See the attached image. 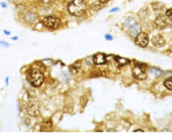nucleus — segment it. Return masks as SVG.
<instances>
[{"instance_id":"nucleus-1","label":"nucleus","mask_w":172,"mask_h":140,"mask_svg":"<svg viewBox=\"0 0 172 140\" xmlns=\"http://www.w3.org/2000/svg\"><path fill=\"white\" fill-rule=\"evenodd\" d=\"M68 10L74 16H81L85 14L86 4L83 0H73L69 4Z\"/></svg>"},{"instance_id":"nucleus-2","label":"nucleus","mask_w":172,"mask_h":140,"mask_svg":"<svg viewBox=\"0 0 172 140\" xmlns=\"http://www.w3.org/2000/svg\"><path fill=\"white\" fill-rule=\"evenodd\" d=\"M29 82L34 87H39L44 81V75L42 73L36 69L32 70L28 76Z\"/></svg>"},{"instance_id":"nucleus-3","label":"nucleus","mask_w":172,"mask_h":140,"mask_svg":"<svg viewBox=\"0 0 172 140\" xmlns=\"http://www.w3.org/2000/svg\"><path fill=\"white\" fill-rule=\"evenodd\" d=\"M147 68L146 64L143 63H137L133 67L132 74L135 79L140 80H145L147 75L145 68Z\"/></svg>"},{"instance_id":"nucleus-4","label":"nucleus","mask_w":172,"mask_h":140,"mask_svg":"<svg viewBox=\"0 0 172 140\" xmlns=\"http://www.w3.org/2000/svg\"><path fill=\"white\" fill-rule=\"evenodd\" d=\"M42 23L45 26L49 29H57L61 23V21L57 17L49 16L43 18Z\"/></svg>"},{"instance_id":"nucleus-5","label":"nucleus","mask_w":172,"mask_h":140,"mask_svg":"<svg viewBox=\"0 0 172 140\" xmlns=\"http://www.w3.org/2000/svg\"><path fill=\"white\" fill-rule=\"evenodd\" d=\"M149 42V36L145 32H141L135 37V43L141 47H145Z\"/></svg>"},{"instance_id":"nucleus-6","label":"nucleus","mask_w":172,"mask_h":140,"mask_svg":"<svg viewBox=\"0 0 172 140\" xmlns=\"http://www.w3.org/2000/svg\"><path fill=\"white\" fill-rule=\"evenodd\" d=\"M27 111L30 115L37 116L40 113V107L36 102H31L27 107Z\"/></svg>"},{"instance_id":"nucleus-7","label":"nucleus","mask_w":172,"mask_h":140,"mask_svg":"<svg viewBox=\"0 0 172 140\" xmlns=\"http://www.w3.org/2000/svg\"><path fill=\"white\" fill-rule=\"evenodd\" d=\"M155 24L157 28L160 30L165 29L167 26V22L166 18H165L164 16H161V15L157 17L155 21Z\"/></svg>"},{"instance_id":"nucleus-8","label":"nucleus","mask_w":172,"mask_h":140,"mask_svg":"<svg viewBox=\"0 0 172 140\" xmlns=\"http://www.w3.org/2000/svg\"><path fill=\"white\" fill-rule=\"evenodd\" d=\"M128 29L130 35L135 38L138 35L141 31V26H140L137 22H135L133 24L130 26L128 28Z\"/></svg>"},{"instance_id":"nucleus-9","label":"nucleus","mask_w":172,"mask_h":140,"mask_svg":"<svg viewBox=\"0 0 172 140\" xmlns=\"http://www.w3.org/2000/svg\"><path fill=\"white\" fill-rule=\"evenodd\" d=\"M93 61L96 65H103L106 63V55L104 53H98L94 55Z\"/></svg>"},{"instance_id":"nucleus-10","label":"nucleus","mask_w":172,"mask_h":140,"mask_svg":"<svg viewBox=\"0 0 172 140\" xmlns=\"http://www.w3.org/2000/svg\"><path fill=\"white\" fill-rule=\"evenodd\" d=\"M152 43L155 47H161L164 46L165 41L162 36H161L160 34H157L152 38Z\"/></svg>"},{"instance_id":"nucleus-11","label":"nucleus","mask_w":172,"mask_h":140,"mask_svg":"<svg viewBox=\"0 0 172 140\" xmlns=\"http://www.w3.org/2000/svg\"><path fill=\"white\" fill-rule=\"evenodd\" d=\"M52 128V122L50 119H46L42 123L41 131H49Z\"/></svg>"},{"instance_id":"nucleus-12","label":"nucleus","mask_w":172,"mask_h":140,"mask_svg":"<svg viewBox=\"0 0 172 140\" xmlns=\"http://www.w3.org/2000/svg\"><path fill=\"white\" fill-rule=\"evenodd\" d=\"M115 61H117L118 64L120 66L125 65H127V64H128L129 63H130V61H129V59H126V58L119 57V56H116V57H115Z\"/></svg>"},{"instance_id":"nucleus-13","label":"nucleus","mask_w":172,"mask_h":140,"mask_svg":"<svg viewBox=\"0 0 172 140\" xmlns=\"http://www.w3.org/2000/svg\"><path fill=\"white\" fill-rule=\"evenodd\" d=\"M80 66H81L80 61H77V62H75V63L73 64L71 66L70 70L73 73L75 74V73H77V72H78V70H79V68H80Z\"/></svg>"},{"instance_id":"nucleus-14","label":"nucleus","mask_w":172,"mask_h":140,"mask_svg":"<svg viewBox=\"0 0 172 140\" xmlns=\"http://www.w3.org/2000/svg\"><path fill=\"white\" fill-rule=\"evenodd\" d=\"M164 86L168 90H172V77L165 79V81H164Z\"/></svg>"},{"instance_id":"nucleus-15","label":"nucleus","mask_w":172,"mask_h":140,"mask_svg":"<svg viewBox=\"0 0 172 140\" xmlns=\"http://www.w3.org/2000/svg\"><path fill=\"white\" fill-rule=\"evenodd\" d=\"M137 22L136 20H135V18H132V17H129L128 18L126 19V20L125 22V26L126 28H128L130 26H131L133 24Z\"/></svg>"},{"instance_id":"nucleus-16","label":"nucleus","mask_w":172,"mask_h":140,"mask_svg":"<svg viewBox=\"0 0 172 140\" xmlns=\"http://www.w3.org/2000/svg\"><path fill=\"white\" fill-rule=\"evenodd\" d=\"M166 16L169 18V20L172 21V8H170V9L167 10Z\"/></svg>"},{"instance_id":"nucleus-17","label":"nucleus","mask_w":172,"mask_h":140,"mask_svg":"<svg viewBox=\"0 0 172 140\" xmlns=\"http://www.w3.org/2000/svg\"><path fill=\"white\" fill-rule=\"evenodd\" d=\"M105 38H106V39L107 40H112L113 39V37L110 35V34H106V35H105Z\"/></svg>"},{"instance_id":"nucleus-18","label":"nucleus","mask_w":172,"mask_h":140,"mask_svg":"<svg viewBox=\"0 0 172 140\" xmlns=\"http://www.w3.org/2000/svg\"><path fill=\"white\" fill-rule=\"evenodd\" d=\"M0 44L3 45V46H5V47H8V46H9V45H8L7 42H3V41H0Z\"/></svg>"},{"instance_id":"nucleus-19","label":"nucleus","mask_w":172,"mask_h":140,"mask_svg":"<svg viewBox=\"0 0 172 140\" xmlns=\"http://www.w3.org/2000/svg\"><path fill=\"white\" fill-rule=\"evenodd\" d=\"M119 10V8H113V9H112L110 12H117V11Z\"/></svg>"},{"instance_id":"nucleus-20","label":"nucleus","mask_w":172,"mask_h":140,"mask_svg":"<svg viewBox=\"0 0 172 140\" xmlns=\"http://www.w3.org/2000/svg\"><path fill=\"white\" fill-rule=\"evenodd\" d=\"M99 1H100L101 2V3H107V2L109 1L110 0H99Z\"/></svg>"},{"instance_id":"nucleus-21","label":"nucleus","mask_w":172,"mask_h":140,"mask_svg":"<svg viewBox=\"0 0 172 140\" xmlns=\"http://www.w3.org/2000/svg\"><path fill=\"white\" fill-rule=\"evenodd\" d=\"M1 4L2 7H3V8H6V7H7V6H6V4L5 3H1Z\"/></svg>"},{"instance_id":"nucleus-22","label":"nucleus","mask_w":172,"mask_h":140,"mask_svg":"<svg viewBox=\"0 0 172 140\" xmlns=\"http://www.w3.org/2000/svg\"><path fill=\"white\" fill-rule=\"evenodd\" d=\"M138 131H141V132H143V130H141V129H137V130H135L134 131V132H138Z\"/></svg>"},{"instance_id":"nucleus-23","label":"nucleus","mask_w":172,"mask_h":140,"mask_svg":"<svg viewBox=\"0 0 172 140\" xmlns=\"http://www.w3.org/2000/svg\"><path fill=\"white\" fill-rule=\"evenodd\" d=\"M4 32H5V33L6 34H10V32H8V31H4Z\"/></svg>"},{"instance_id":"nucleus-24","label":"nucleus","mask_w":172,"mask_h":140,"mask_svg":"<svg viewBox=\"0 0 172 140\" xmlns=\"http://www.w3.org/2000/svg\"><path fill=\"white\" fill-rule=\"evenodd\" d=\"M12 39L13 40H17V39H18V37H13Z\"/></svg>"}]
</instances>
